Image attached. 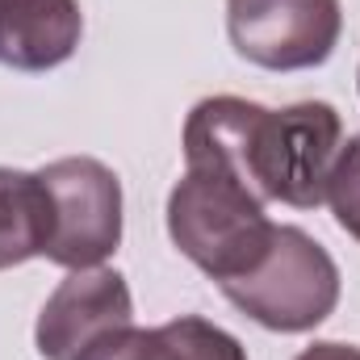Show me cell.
I'll use <instances>...</instances> for the list:
<instances>
[{
	"mask_svg": "<svg viewBox=\"0 0 360 360\" xmlns=\"http://www.w3.org/2000/svg\"><path fill=\"white\" fill-rule=\"evenodd\" d=\"M272 226L276 222H269L264 201L239 176L210 164H184V176L168 193L172 243L218 285L256 264Z\"/></svg>",
	"mask_w": 360,
	"mask_h": 360,
	"instance_id": "6da1fadb",
	"label": "cell"
},
{
	"mask_svg": "<svg viewBox=\"0 0 360 360\" xmlns=\"http://www.w3.org/2000/svg\"><path fill=\"white\" fill-rule=\"evenodd\" d=\"M235 310L269 331H310L340 302V269L331 252L302 226H272L256 264L218 285Z\"/></svg>",
	"mask_w": 360,
	"mask_h": 360,
	"instance_id": "7a4b0ae2",
	"label": "cell"
},
{
	"mask_svg": "<svg viewBox=\"0 0 360 360\" xmlns=\"http://www.w3.org/2000/svg\"><path fill=\"white\" fill-rule=\"evenodd\" d=\"M344 147V122L327 101L264 109L252 139V184L269 201L314 210L327 201V180Z\"/></svg>",
	"mask_w": 360,
	"mask_h": 360,
	"instance_id": "3957f363",
	"label": "cell"
},
{
	"mask_svg": "<svg viewBox=\"0 0 360 360\" xmlns=\"http://www.w3.org/2000/svg\"><path fill=\"white\" fill-rule=\"evenodd\" d=\"M51 197V243L46 260L63 269H101L122 243V184L113 168L92 155H68L42 172Z\"/></svg>",
	"mask_w": 360,
	"mask_h": 360,
	"instance_id": "277c9868",
	"label": "cell"
},
{
	"mask_svg": "<svg viewBox=\"0 0 360 360\" xmlns=\"http://www.w3.org/2000/svg\"><path fill=\"white\" fill-rule=\"evenodd\" d=\"M340 30V0H226L231 46L269 72H306L327 63Z\"/></svg>",
	"mask_w": 360,
	"mask_h": 360,
	"instance_id": "5b68a950",
	"label": "cell"
},
{
	"mask_svg": "<svg viewBox=\"0 0 360 360\" xmlns=\"http://www.w3.org/2000/svg\"><path fill=\"white\" fill-rule=\"evenodd\" d=\"M134 327V297L113 269H76L46 297L34 340L42 360H89L96 348Z\"/></svg>",
	"mask_w": 360,
	"mask_h": 360,
	"instance_id": "8992f818",
	"label": "cell"
},
{
	"mask_svg": "<svg viewBox=\"0 0 360 360\" xmlns=\"http://www.w3.org/2000/svg\"><path fill=\"white\" fill-rule=\"evenodd\" d=\"M84 13L76 0H4L0 4V63L17 72H46L76 55Z\"/></svg>",
	"mask_w": 360,
	"mask_h": 360,
	"instance_id": "52a82bcc",
	"label": "cell"
},
{
	"mask_svg": "<svg viewBox=\"0 0 360 360\" xmlns=\"http://www.w3.org/2000/svg\"><path fill=\"white\" fill-rule=\"evenodd\" d=\"M89 360H248V352L218 323L180 314L164 327H130Z\"/></svg>",
	"mask_w": 360,
	"mask_h": 360,
	"instance_id": "ba28073f",
	"label": "cell"
},
{
	"mask_svg": "<svg viewBox=\"0 0 360 360\" xmlns=\"http://www.w3.org/2000/svg\"><path fill=\"white\" fill-rule=\"evenodd\" d=\"M51 243V197L38 172L0 168V269L42 256Z\"/></svg>",
	"mask_w": 360,
	"mask_h": 360,
	"instance_id": "9c48e42d",
	"label": "cell"
},
{
	"mask_svg": "<svg viewBox=\"0 0 360 360\" xmlns=\"http://www.w3.org/2000/svg\"><path fill=\"white\" fill-rule=\"evenodd\" d=\"M327 205L335 222L360 243V134H352L335 155V168L327 180Z\"/></svg>",
	"mask_w": 360,
	"mask_h": 360,
	"instance_id": "30bf717a",
	"label": "cell"
},
{
	"mask_svg": "<svg viewBox=\"0 0 360 360\" xmlns=\"http://www.w3.org/2000/svg\"><path fill=\"white\" fill-rule=\"evenodd\" d=\"M293 360H360V348H352V344H335V340H323V344H310L306 352H297Z\"/></svg>",
	"mask_w": 360,
	"mask_h": 360,
	"instance_id": "8fae6325",
	"label": "cell"
},
{
	"mask_svg": "<svg viewBox=\"0 0 360 360\" xmlns=\"http://www.w3.org/2000/svg\"><path fill=\"white\" fill-rule=\"evenodd\" d=\"M0 4H4V0H0Z\"/></svg>",
	"mask_w": 360,
	"mask_h": 360,
	"instance_id": "7c38bea8",
	"label": "cell"
}]
</instances>
